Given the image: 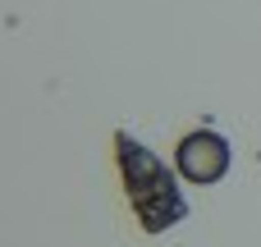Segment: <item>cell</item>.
Returning a JSON list of instances; mask_svg holds the SVG:
<instances>
[{"mask_svg": "<svg viewBox=\"0 0 261 247\" xmlns=\"http://www.w3.org/2000/svg\"><path fill=\"white\" fill-rule=\"evenodd\" d=\"M115 160H119V183H124V197L142 225V234H165L174 225L188 220V202L174 183V170H165V160L142 147L133 133H115Z\"/></svg>", "mask_w": 261, "mask_h": 247, "instance_id": "1", "label": "cell"}, {"mask_svg": "<svg viewBox=\"0 0 261 247\" xmlns=\"http://www.w3.org/2000/svg\"><path fill=\"white\" fill-rule=\"evenodd\" d=\"M229 170V142L216 128H197L179 142V174L193 183H220Z\"/></svg>", "mask_w": 261, "mask_h": 247, "instance_id": "2", "label": "cell"}]
</instances>
